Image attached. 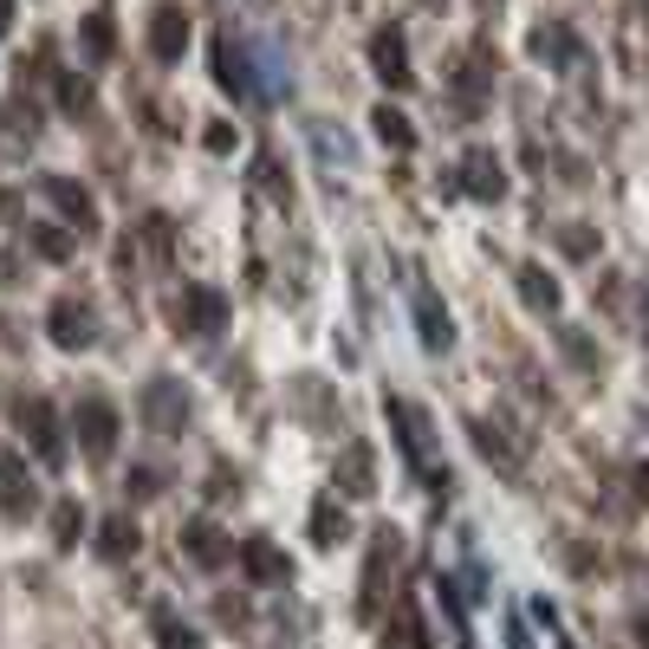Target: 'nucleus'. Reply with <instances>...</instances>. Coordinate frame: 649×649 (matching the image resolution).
I'll return each mask as SVG.
<instances>
[{
  "mask_svg": "<svg viewBox=\"0 0 649 649\" xmlns=\"http://www.w3.org/2000/svg\"><path fill=\"white\" fill-rule=\"evenodd\" d=\"M383 416L396 423V441H403L410 468H416L435 494H441V488H448V468H435V461H429V416H423L416 403H403V396H383Z\"/></svg>",
  "mask_w": 649,
  "mask_h": 649,
  "instance_id": "f257e3e1",
  "label": "nucleus"
},
{
  "mask_svg": "<svg viewBox=\"0 0 649 649\" xmlns=\"http://www.w3.org/2000/svg\"><path fill=\"white\" fill-rule=\"evenodd\" d=\"M137 410H144V429L149 435H182V429H189V416H195V403H189L182 377H149L144 396H137Z\"/></svg>",
  "mask_w": 649,
  "mask_h": 649,
  "instance_id": "f03ea898",
  "label": "nucleus"
},
{
  "mask_svg": "<svg viewBox=\"0 0 649 649\" xmlns=\"http://www.w3.org/2000/svg\"><path fill=\"white\" fill-rule=\"evenodd\" d=\"M13 423H20V435L33 441V455H40L46 468L66 461V435H59V416H53L46 396H20V403H13Z\"/></svg>",
  "mask_w": 649,
  "mask_h": 649,
  "instance_id": "7ed1b4c3",
  "label": "nucleus"
},
{
  "mask_svg": "<svg viewBox=\"0 0 649 649\" xmlns=\"http://www.w3.org/2000/svg\"><path fill=\"white\" fill-rule=\"evenodd\" d=\"M72 429H78V448L91 455V461H111V448H118V429H124V416L104 403V396H85L78 403V416H72Z\"/></svg>",
  "mask_w": 649,
  "mask_h": 649,
  "instance_id": "20e7f679",
  "label": "nucleus"
},
{
  "mask_svg": "<svg viewBox=\"0 0 649 649\" xmlns=\"http://www.w3.org/2000/svg\"><path fill=\"white\" fill-rule=\"evenodd\" d=\"M234 566H240V578L247 584H292V559L267 539V533H254V539H240L234 546Z\"/></svg>",
  "mask_w": 649,
  "mask_h": 649,
  "instance_id": "39448f33",
  "label": "nucleus"
},
{
  "mask_svg": "<svg viewBox=\"0 0 649 649\" xmlns=\"http://www.w3.org/2000/svg\"><path fill=\"white\" fill-rule=\"evenodd\" d=\"M46 325H53V345H59V351H91V345H98V312H91V299H72V292H66Z\"/></svg>",
  "mask_w": 649,
  "mask_h": 649,
  "instance_id": "423d86ee",
  "label": "nucleus"
},
{
  "mask_svg": "<svg viewBox=\"0 0 649 649\" xmlns=\"http://www.w3.org/2000/svg\"><path fill=\"white\" fill-rule=\"evenodd\" d=\"M221 325H227V299L215 287H182V299H176V332L215 338Z\"/></svg>",
  "mask_w": 649,
  "mask_h": 649,
  "instance_id": "0eeeda50",
  "label": "nucleus"
},
{
  "mask_svg": "<svg viewBox=\"0 0 649 649\" xmlns=\"http://www.w3.org/2000/svg\"><path fill=\"white\" fill-rule=\"evenodd\" d=\"M40 189H46V202L66 215V227H72L78 240H85V234H98V202H91V189H78L72 176H46Z\"/></svg>",
  "mask_w": 649,
  "mask_h": 649,
  "instance_id": "6e6552de",
  "label": "nucleus"
},
{
  "mask_svg": "<svg viewBox=\"0 0 649 649\" xmlns=\"http://www.w3.org/2000/svg\"><path fill=\"white\" fill-rule=\"evenodd\" d=\"M370 72L383 78L390 91H410V85H416L410 53H403V33H396V26H377V33H370Z\"/></svg>",
  "mask_w": 649,
  "mask_h": 649,
  "instance_id": "1a4fd4ad",
  "label": "nucleus"
},
{
  "mask_svg": "<svg viewBox=\"0 0 649 649\" xmlns=\"http://www.w3.org/2000/svg\"><path fill=\"white\" fill-rule=\"evenodd\" d=\"M215 85L234 91V98H254V91H260V85H254V66H247V46H240L234 33H215Z\"/></svg>",
  "mask_w": 649,
  "mask_h": 649,
  "instance_id": "9d476101",
  "label": "nucleus"
},
{
  "mask_svg": "<svg viewBox=\"0 0 649 649\" xmlns=\"http://www.w3.org/2000/svg\"><path fill=\"white\" fill-rule=\"evenodd\" d=\"M461 189H468L474 202H501L506 195L501 156H494V149H468V156H461Z\"/></svg>",
  "mask_w": 649,
  "mask_h": 649,
  "instance_id": "9b49d317",
  "label": "nucleus"
},
{
  "mask_svg": "<svg viewBox=\"0 0 649 649\" xmlns=\"http://www.w3.org/2000/svg\"><path fill=\"white\" fill-rule=\"evenodd\" d=\"M149 53H156L163 66H176V59L189 53V13H182V7H156V13H149Z\"/></svg>",
  "mask_w": 649,
  "mask_h": 649,
  "instance_id": "f8f14e48",
  "label": "nucleus"
},
{
  "mask_svg": "<svg viewBox=\"0 0 649 649\" xmlns=\"http://www.w3.org/2000/svg\"><path fill=\"white\" fill-rule=\"evenodd\" d=\"M0 506H7L13 519L40 506V494H33V474H26V461H20V455H13L7 441H0Z\"/></svg>",
  "mask_w": 649,
  "mask_h": 649,
  "instance_id": "ddd939ff",
  "label": "nucleus"
},
{
  "mask_svg": "<svg viewBox=\"0 0 649 649\" xmlns=\"http://www.w3.org/2000/svg\"><path fill=\"white\" fill-rule=\"evenodd\" d=\"M338 488H345L351 501H370V494H377V455H370V441H345V455H338Z\"/></svg>",
  "mask_w": 649,
  "mask_h": 649,
  "instance_id": "4468645a",
  "label": "nucleus"
},
{
  "mask_svg": "<svg viewBox=\"0 0 649 649\" xmlns=\"http://www.w3.org/2000/svg\"><path fill=\"white\" fill-rule=\"evenodd\" d=\"M416 332H423V345H429V351H448V345H455L448 305H441V299H435V292L423 287V280H416Z\"/></svg>",
  "mask_w": 649,
  "mask_h": 649,
  "instance_id": "2eb2a0df",
  "label": "nucleus"
},
{
  "mask_svg": "<svg viewBox=\"0 0 649 649\" xmlns=\"http://www.w3.org/2000/svg\"><path fill=\"white\" fill-rule=\"evenodd\" d=\"M182 546H189V559H195V566H209V572H221V566L234 559V539H227L221 526H209V519H195V526L182 533Z\"/></svg>",
  "mask_w": 649,
  "mask_h": 649,
  "instance_id": "dca6fc26",
  "label": "nucleus"
},
{
  "mask_svg": "<svg viewBox=\"0 0 649 649\" xmlns=\"http://www.w3.org/2000/svg\"><path fill=\"white\" fill-rule=\"evenodd\" d=\"M338 539H351V519H345V506L332 501V494H318V501H312V546L332 552Z\"/></svg>",
  "mask_w": 649,
  "mask_h": 649,
  "instance_id": "f3484780",
  "label": "nucleus"
},
{
  "mask_svg": "<svg viewBox=\"0 0 649 649\" xmlns=\"http://www.w3.org/2000/svg\"><path fill=\"white\" fill-rule=\"evenodd\" d=\"M137 546H144V533H137L131 513H111V519L98 526V552H104V559H131Z\"/></svg>",
  "mask_w": 649,
  "mask_h": 649,
  "instance_id": "a211bd4d",
  "label": "nucleus"
},
{
  "mask_svg": "<svg viewBox=\"0 0 649 649\" xmlns=\"http://www.w3.org/2000/svg\"><path fill=\"white\" fill-rule=\"evenodd\" d=\"M533 53H539V59H552V66H578L572 26H566V20H546V26L533 33Z\"/></svg>",
  "mask_w": 649,
  "mask_h": 649,
  "instance_id": "6ab92c4d",
  "label": "nucleus"
},
{
  "mask_svg": "<svg viewBox=\"0 0 649 649\" xmlns=\"http://www.w3.org/2000/svg\"><path fill=\"white\" fill-rule=\"evenodd\" d=\"M370 124H377V137L396 149V156H410V149H416V124H410V118H403V111H396L390 98H383V104L370 111Z\"/></svg>",
  "mask_w": 649,
  "mask_h": 649,
  "instance_id": "aec40b11",
  "label": "nucleus"
},
{
  "mask_svg": "<svg viewBox=\"0 0 649 649\" xmlns=\"http://www.w3.org/2000/svg\"><path fill=\"white\" fill-rule=\"evenodd\" d=\"M78 33H85V59H91V66H111V53H118V20H111V13H85Z\"/></svg>",
  "mask_w": 649,
  "mask_h": 649,
  "instance_id": "412c9836",
  "label": "nucleus"
},
{
  "mask_svg": "<svg viewBox=\"0 0 649 649\" xmlns=\"http://www.w3.org/2000/svg\"><path fill=\"white\" fill-rule=\"evenodd\" d=\"M519 299H526L533 312H559V305H566V292H559V280H552L546 267H519Z\"/></svg>",
  "mask_w": 649,
  "mask_h": 649,
  "instance_id": "4be33fe9",
  "label": "nucleus"
},
{
  "mask_svg": "<svg viewBox=\"0 0 649 649\" xmlns=\"http://www.w3.org/2000/svg\"><path fill=\"white\" fill-rule=\"evenodd\" d=\"M149 630H156V649H202V637H195L169 604H156V611H149Z\"/></svg>",
  "mask_w": 649,
  "mask_h": 649,
  "instance_id": "5701e85b",
  "label": "nucleus"
},
{
  "mask_svg": "<svg viewBox=\"0 0 649 649\" xmlns=\"http://www.w3.org/2000/svg\"><path fill=\"white\" fill-rule=\"evenodd\" d=\"M59 104H66V118H91V104H98L91 78H85V72H66V78H59Z\"/></svg>",
  "mask_w": 649,
  "mask_h": 649,
  "instance_id": "b1692460",
  "label": "nucleus"
},
{
  "mask_svg": "<svg viewBox=\"0 0 649 649\" xmlns=\"http://www.w3.org/2000/svg\"><path fill=\"white\" fill-rule=\"evenodd\" d=\"M78 533H85V506H78V501H59V506H53V546H59V552H72Z\"/></svg>",
  "mask_w": 649,
  "mask_h": 649,
  "instance_id": "393cba45",
  "label": "nucleus"
},
{
  "mask_svg": "<svg viewBox=\"0 0 649 649\" xmlns=\"http://www.w3.org/2000/svg\"><path fill=\"white\" fill-rule=\"evenodd\" d=\"M383 649H429V637H423V624H416V611L403 604L396 611V624L383 630Z\"/></svg>",
  "mask_w": 649,
  "mask_h": 649,
  "instance_id": "a878e982",
  "label": "nucleus"
},
{
  "mask_svg": "<svg viewBox=\"0 0 649 649\" xmlns=\"http://www.w3.org/2000/svg\"><path fill=\"white\" fill-rule=\"evenodd\" d=\"M72 247H78L72 227H33V254L40 260H72Z\"/></svg>",
  "mask_w": 649,
  "mask_h": 649,
  "instance_id": "bb28decb",
  "label": "nucleus"
},
{
  "mask_svg": "<svg viewBox=\"0 0 649 649\" xmlns=\"http://www.w3.org/2000/svg\"><path fill=\"white\" fill-rule=\"evenodd\" d=\"M559 247H566L572 260H584V254H597V234H591V227H559Z\"/></svg>",
  "mask_w": 649,
  "mask_h": 649,
  "instance_id": "cd10ccee",
  "label": "nucleus"
},
{
  "mask_svg": "<svg viewBox=\"0 0 649 649\" xmlns=\"http://www.w3.org/2000/svg\"><path fill=\"white\" fill-rule=\"evenodd\" d=\"M131 494H137V501H156V494H163V474H156V468H131Z\"/></svg>",
  "mask_w": 649,
  "mask_h": 649,
  "instance_id": "c85d7f7f",
  "label": "nucleus"
},
{
  "mask_svg": "<svg viewBox=\"0 0 649 649\" xmlns=\"http://www.w3.org/2000/svg\"><path fill=\"white\" fill-rule=\"evenodd\" d=\"M202 144L215 149V156H227V149H234V124H209V137H202Z\"/></svg>",
  "mask_w": 649,
  "mask_h": 649,
  "instance_id": "c756f323",
  "label": "nucleus"
},
{
  "mask_svg": "<svg viewBox=\"0 0 649 649\" xmlns=\"http://www.w3.org/2000/svg\"><path fill=\"white\" fill-rule=\"evenodd\" d=\"M215 611H221V624H247V604L240 597H221Z\"/></svg>",
  "mask_w": 649,
  "mask_h": 649,
  "instance_id": "7c9ffc66",
  "label": "nucleus"
},
{
  "mask_svg": "<svg viewBox=\"0 0 649 649\" xmlns=\"http://www.w3.org/2000/svg\"><path fill=\"white\" fill-rule=\"evenodd\" d=\"M7 26H13V0H0V33H7Z\"/></svg>",
  "mask_w": 649,
  "mask_h": 649,
  "instance_id": "2f4dec72",
  "label": "nucleus"
},
{
  "mask_svg": "<svg viewBox=\"0 0 649 649\" xmlns=\"http://www.w3.org/2000/svg\"><path fill=\"white\" fill-rule=\"evenodd\" d=\"M637 644H644V649H649V617H637Z\"/></svg>",
  "mask_w": 649,
  "mask_h": 649,
  "instance_id": "473e14b6",
  "label": "nucleus"
},
{
  "mask_svg": "<svg viewBox=\"0 0 649 649\" xmlns=\"http://www.w3.org/2000/svg\"><path fill=\"white\" fill-rule=\"evenodd\" d=\"M644 345H649V299H644Z\"/></svg>",
  "mask_w": 649,
  "mask_h": 649,
  "instance_id": "72a5a7b5",
  "label": "nucleus"
},
{
  "mask_svg": "<svg viewBox=\"0 0 649 649\" xmlns=\"http://www.w3.org/2000/svg\"><path fill=\"white\" fill-rule=\"evenodd\" d=\"M644 26H649V7H644Z\"/></svg>",
  "mask_w": 649,
  "mask_h": 649,
  "instance_id": "f704fd0d",
  "label": "nucleus"
},
{
  "mask_svg": "<svg viewBox=\"0 0 649 649\" xmlns=\"http://www.w3.org/2000/svg\"><path fill=\"white\" fill-rule=\"evenodd\" d=\"M429 7H435V0H429Z\"/></svg>",
  "mask_w": 649,
  "mask_h": 649,
  "instance_id": "c9c22d12",
  "label": "nucleus"
}]
</instances>
